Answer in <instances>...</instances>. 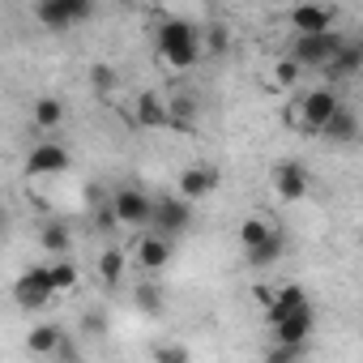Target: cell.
Segmentation results:
<instances>
[{"instance_id": "obj_1", "label": "cell", "mask_w": 363, "mask_h": 363, "mask_svg": "<svg viewBox=\"0 0 363 363\" xmlns=\"http://www.w3.org/2000/svg\"><path fill=\"white\" fill-rule=\"evenodd\" d=\"M154 48H158V56H162L167 69L189 73L201 60V26L189 22V18H167L158 26V35H154Z\"/></svg>"}, {"instance_id": "obj_2", "label": "cell", "mask_w": 363, "mask_h": 363, "mask_svg": "<svg viewBox=\"0 0 363 363\" xmlns=\"http://www.w3.org/2000/svg\"><path fill=\"white\" fill-rule=\"evenodd\" d=\"M193 223H197V214H193V201H184L179 193H158V197H150V231H158V235H167V240H179V235H189L193 231Z\"/></svg>"}, {"instance_id": "obj_3", "label": "cell", "mask_w": 363, "mask_h": 363, "mask_svg": "<svg viewBox=\"0 0 363 363\" xmlns=\"http://www.w3.org/2000/svg\"><path fill=\"white\" fill-rule=\"evenodd\" d=\"M94 0H39L35 5V18L48 35H69L77 26H86L94 18Z\"/></svg>"}, {"instance_id": "obj_4", "label": "cell", "mask_w": 363, "mask_h": 363, "mask_svg": "<svg viewBox=\"0 0 363 363\" xmlns=\"http://www.w3.org/2000/svg\"><path fill=\"white\" fill-rule=\"evenodd\" d=\"M342 30L329 26L320 35H295V48H291V60H299V69H325L333 60V52L342 48Z\"/></svg>"}, {"instance_id": "obj_5", "label": "cell", "mask_w": 363, "mask_h": 363, "mask_svg": "<svg viewBox=\"0 0 363 363\" xmlns=\"http://www.w3.org/2000/svg\"><path fill=\"white\" fill-rule=\"evenodd\" d=\"M52 299H56V282H52L48 265L22 269V278L13 282V303H18L22 312H39V308H48Z\"/></svg>"}, {"instance_id": "obj_6", "label": "cell", "mask_w": 363, "mask_h": 363, "mask_svg": "<svg viewBox=\"0 0 363 363\" xmlns=\"http://www.w3.org/2000/svg\"><path fill=\"white\" fill-rule=\"evenodd\" d=\"M337 107H342V94L333 90V82L308 90V94L299 99V128H303V133H320V124H325Z\"/></svg>"}, {"instance_id": "obj_7", "label": "cell", "mask_w": 363, "mask_h": 363, "mask_svg": "<svg viewBox=\"0 0 363 363\" xmlns=\"http://www.w3.org/2000/svg\"><path fill=\"white\" fill-rule=\"evenodd\" d=\"M107 201H111V214H116L120 227H145V223H150V193H145V189L124 184V189H116Z\"/></svg>"}, {"instance_id": "obj_8", "label": "cell", "mask_w": 363, "mask_h": 363, "mask_svg": "<svg viewBox=\"0 0 363 363\" xmlns=\"http://www.w3.org/2000/svg\"><path fill=\"white\" fill-rule=\"evenodd\" d=\"M73 167V154L60 145V141H43L26 154V175L30 179H43V175H65Z\"/></svg>"}, {"instance_id": "obj_9", "label": "cell", "mask_w": 363, "mask_h": 363, "mask_svg": "<svg viewBox=\"0 0 363 363\" xmlns=\"http://www.w3.org/2000/svg\"><path fill=\"white\" fill-rule=\"evenodd\" d=\"M274 193H278L282 201H291V206L303 201V197L312 193V175H308V167L295 162V158H291V162H278V167H274Z\"/></svg>"}, {"instance_id": "obj_10", "label": "cell", "mask_w": 363, "mask_h": 363, "mask_svg": "<svg viewBox=\"0 0 363 363\" xmlns=\"http://www.w3.org/2000/svg\"><path fill=\"white\" fill-rule=\"evenodd\" d=\"M218 171L214 167H201V162H193V167H184L179 171V179H175V193L184 197V201H206L210 193H218Z\"/></svg>"}, {"instance_id": "obj_11", "label": "cell", "mask_w": 363, "mask_h": 363, "mask_svg": "<svg viewBox=\"0 0 363 363\" xmlns=\"http://www.w3.org/2000/svg\"><path fill=\"white\" fill-rule=\"evenodd\" d=\"M286 18H291V30H295V35H320V30L333 26L337 13H333L329 5H320V0H299Z\"/></svg>"}, {"instance_id": "obj_12", "label": "cell", "mask_w": 363, "mask_h": 363, "mask_svg": "<svg viewBox=\"0 0 363 363\" xmlns=\"http://www.w3.org/2000/svg\"><path fill=\"white\" fill-rule=\"evenodd\" d=\"M171 252H175V240H167V235H158V231L141 235V240H137V248H133V257H137V265H141L145 274L167 269V265H171Z\"/></svg>"}, {"instance_id": "obj_13", "label": "cell", "mask_w": 363, "mask_h": 363, "mask_svg": "<svg viewBox=\"0 0 363 363\" xmlns=\"http://www.w3.org/2000/svg\"><path fill=\"white\" fill-rule=\"evenodd\" d=\"M269 329H274L278 342H308L312 329H316V312H312V303H299V308H291L286 316H278Z\"/></svg>"}, {"instance_id": "obj_14", "label": "cell", "mask_w": 363, "mask_h": 363, "mask_svg": "<svg viewBox=\"0 0 363 363\" xmlns=\"http://www.w3.org/2000/svg\"><path fill=\"white\" fill-rule=\"evenodd\" d=\"M359 69H363V43H359V39H342V48L333 52V60H329L320 73H325L329 82H350Z\"/></svg>"}, {"instance_id": "obj_15", "label": "cell", "mask_w": 363, "mask_h": 363, "mask_svg": "<svg viewBox=\"0 0 363 363\" xmlns=\"http://www.w3.org/2000/svg\"><path fill=\"white\" fill-rule=\"evenodd\" d=\"M316 137H325L329 145H350V141L359 137V116L342 103V107H337V111L320 124V133H316Z\"/></svg>"}, {"instance_id": "obj_16", "label": "cell", "mask_w": 363, "mask_h": 363, "mask_svg": "<svg viewBox=\"0 0 363 363\" xmlns=\"http://www.w3.org/2000/svg\"><path fill=\"white\" fill-rule=\"evenodd\" d=\"M244 257H248V265H252V269H269V265H278V261L286 257V235H282L278 227H269V235H265L261 244L244 248Z\"/></svg>"}, {"instance_id": "obj_17", "label": "cell", "mask_w": 363, "mask_h": 363, "mask_svg": "<svg viewBox=\"0 0 363 363\" xmlns=\"http://www.w3.org/2000/svg\"><path fill=\"white\" fill-rule=\"evenodd\" d=\"M133 120H137V128H167V99L158 90H141L137 107H133Z\"/></svg>"}, {"instance_id": "obj_18", "label": "cell", "mask_w": 363, "mask_h": 363, "mask_svg": "<svg viewBox=\"0 0 363 363\" xmlns=\"http://www.w3.org/2000/svg\"><path fill=\"white\" fill-rule=\"evenodd\" d=\"M65 116H69V107H65V99H56V94H43V99L35 103V111H30L35 128H43V133H56V128L65 124Z\"/></svg>"}, {"instance_id": "obj_19", "label": "cell", "mask_w": 363, "mask_h": 363, "mask_svg": "<svg viewBox=\"0 0 363 363\" xmlns=\"http://www.w3.org/2000/svg\"><path fill=\"white\" fill-rule=\"evenodd\" d=\"M299 303H308V291H303L299 282H286V286H274V299L265 303V316H269V325H274L278 316H286L291 308H299Z\"/></svg>"}, {"instance_id": "obj_20", "label": "cell", "mask_w": 363, "mask_h": 363, "mask_svg": "<svg viewBox=\"0 0 363 363\" xmlns=\"http://www.w3.org/2000/svg\"><path fill=\"white\" fill-rule=\"evenodd\" d=\"M39 248H43L48 257H69V252H73V231H69L65 223H43Z\"/></svg>"}, {"instance_id": "obj_21", "label": "cell", "mask_w": 363, "mask_h": 363, "mask_svg": "<svg viewBox=\"0 0 363 363\" xmlns=\"http://www.w3.org/2000/svg\"><path fill=\"white\" fill-rule=\"evenodd\" d=\"M60 325H52V320H43V325H35L30 333H26V350L30 354H43V359H52V350H56V342H60Z\"/></svg>"}, {"instance_id": "obj_22", "label": "cell", "mask_w": 363, "mask_h": 363, "mask_svg": "<svg viewBox=\"0 0 363 363\" xmlns=\"http://www.w3.org/2000/svg\"><path fill=\"white\" fill-rule=\"evenodd\" d=\"M167 128H175V133H193V128H197V103H193V99H175V103H167Z\"/></svg>"}, {"instance_id": "obj_23", "label": "cell", "mask_w": 363, "mask_h": 363, "mask_svg": "<svg viewBox=\"0 0 363 363\" xmlns=\"http://www.w3.org/2000/svg\"><path fill=\"white\" fill-rule=\"evenodd\" d=\"M99 282L103 286H120L124 282V248H103V257H99Z\"/></svg>"}, {"instance_id": "obj_24", "label": "cell", "mask_w": 363, "mask_h": 363, "mask_svg": "<svg viewBox=\"0 0 363 363\" xmlns=\"http://www.w3.org/2000/svg\"><path fill=\"white\" fill-rule=\"evenodd\" d=\"M48 274H52V282H56V295H65V291L77 286V265H73L69 257H52V261H48Z\"/></svg>"}, {"instance_id": "obj_25", "label": "cell", "mask_w": 363, "mask_h": 363, "mask_svg": "<svg viewBox=\"0 0 363 363\" xmlns=\"http://www.w3.org/2000/svg\"><path fill=\"white\" fill-rule=\"evenodd\" d=\"M227 48H231V30L227 26H210V30H201V56H227Z\"/></svg>"}, {"instance_id": "obj_26", "label": "cell", "mask_w": 363, "mask_h": 363, "mask_svg": "<svg viewBox=\"0 0 363 363\" xmlns=\"http://www.w3.org/2000/svg\"><path fill=\"white\" fill-rule=\"evenodd\" d=\"M303 77V69H299V60H291V56H282L278 65H274V90H295V82Z\"/></svg>"}, {"instance_id": "obj_27", "label": "cell", "mask_w": 363, "mask_h": 363, "mask_svg": "<svg viewBox=\"0 0 363 363\" xmlns=\"http://www.w3.org/2000/svg\"><path fill=\"white\" fill-rule=\"evenodd\" d=\"M116 86H120V77H116V69H111V65H94V69H90V90H94L99 99L116 94Z\"/></svg>"}, {"instance_id": "obj_28", "label": "cell", "mask_w": 363, "mask_h": 363, "mask_svg": "<svg viewBox=\"0 0 363 363\" xmlns=\"http://www.w3.org/2000/svg\"><path fill=\"white\" fill-rule=\"evenodd\" d=\"M269 227H274V223H265V218H244V223H240V244H244V248L261 244V240L269 235Z\"/></svg>"}, {"instance_id": "obj_29", "label": "cell", "mask_w": 363, "mask_h": 363, "mask_svg": "<svg viewBox=\"0 0 363 363\" xmlns=\"http://www.w3.org/2000/svg\"><path fill=\"white\" fill-rule=\"evenodd\" d=\"M303 354H308V342H278L265 359H269V363H295V359H303Z\"/></svg>"}, {"instance_id": "obj_30", "label": "cell", "mask_w": 363, "mask_h": 363, "mask_svg": "<svg viewBox=\"0 0 363 363\" xmlns=\"http://www.w3.org/2000/svg\"><path fill=\"white\" fill-rule=\"evenodd\" d=\"M137 308H141L145 316H158V312H162V291H154V286H141V291H137Z\"/></svg>"}, {"instance_id": "obj_31", "label": "cell", "mask_w": 363, "mask_h": 363, "mask_svg": "<svg viewBox=\"0 0 363 363\" xmlns=\"http://www.w3.org/2000/svg\"><path fill=\"white\" fill-rule=\"evenodd\" d=\"M52 359H82V346H77V342H73L69 333H60V342H56Z\"/></svg>"}, {"instance_id": "obj_32", "label": "cell", "mask_w": 363, "mask_h": 363, "mask_svg": "<svg viewBox=\"0 0 363 363\" xmlns=\"http://www.w3.org/2000/svg\"><path fill=\"white\" fill-rule=\"evenodd\" d=\"M154 359H158V363H184L189 350H184V346H154Z\"/></svg>"}, {"instance_id": "obj_33", "label": "cell", "mask_w": 363, "mask_h": 363, "mask_svg": "<svg viewBox=\"0 0 363 363\" xmlns=\"http://www.w3.org/2000/svg\"><path fill=\"white\" fill-rule=\"evenodd\" d=\"M82 329H86V333H103V329H107V316H103V312H86V316H82Z\"/></svg>"}, {"instance_id": "obj_34", "label": "cell", "mask_w": 363, "mask_h": 363, "mask_svg": "<svg viewBox=\"0 0 363 363\" xmlns=\"http://www.w3.org/2000/svg\"><path fill=\"white\" fill-rule=\"evenodd\" d=\"M252 295H257V303H261V308H265V303H269V299H274V286H252Z\"/></svg>"}, {"instance_id": "obj_35", "label": "cell", "mask_w": 363, "mask_h": 363, "mask_svg": "<svg viewBox=\"0 0 363 363\" xmlns=\"http://www.w3.org/2000/svg\"><path fill=\"white\" fill-rule=\"evenodd\" d=\"M9 231V210H5V201H0V235Z\"/></svg>"}]
</instances>
